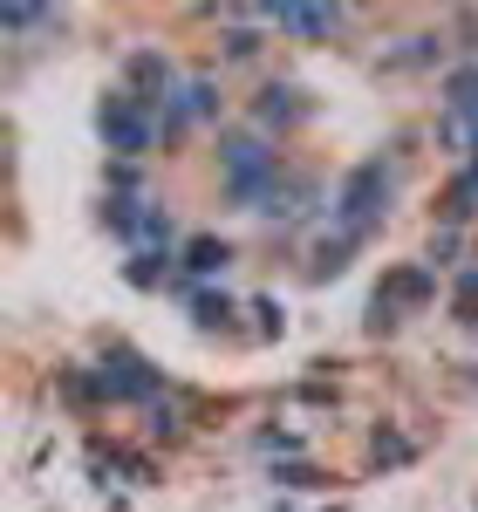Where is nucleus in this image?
Here are the masks:
<instances>
[{
    "label": "nucleus",
    "instance_id": "2",
    "mask_svg": "<svg viewBox=\"0 0 478 512\" xmlns=\"http://www.w3.org/2000/svg\"><path fill=\"white\" fill-rule=\"evenodd\" d=\"M287 28H301V35H321V28H335V7H274Z\"/></svg>",
    "mask_w": 478,
    "mask_h": 512
},
{
    "label": "nucleus",
    "instance_id": "1",
    "mask_svg": "<svg viewBox=\"0 0 478 512\" xmlns=\"http://www.w3.org/2000/svg\"><path fill=\"white\" fill-rule=\"evenodd\" d=\"M103 137H110L117 151H144V144H151V123L130 117V110H123V96H110V103H103Z\"/></svg>",
    "mask_w": 478,
    "mask_h": 512
}]
</instances>
